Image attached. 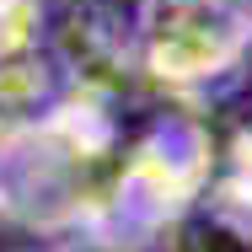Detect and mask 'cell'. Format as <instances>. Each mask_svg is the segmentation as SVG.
I'll use <instances>...</instances> for the list:
<instances>
[{
    "label": "cell",
    "instance_id": "obj_1",
    "mask_svg": "<svg viewBox=\"0 0 252 252\" xmlns=\"http://www.w3.org/2000/svg\"><path fill=\"white\" fill-rule=\"evenodd\" d=\"M247 49V16L225 0H151L145 59L166 81H199Z\"/></svg>",
    "mask_w": 252,
    "mask_h": 252
},
{
    "label": "cell",
    "instance_id": "obj_2",
    "mask_svg": "<svg viewBox=\"0 0 252 252\" xmlns=\"http://www.w3.org/2000/svg\"><path fill=\"white\" fill-rule=\"evenodd\" d=\"M145 11L151 0H59L54 49L75 75L113 81L145 43Z\"/></svg>",
    "mask_w": 252,
    "mask_h": 252
},
{
    "label": "cell",
    "instance_id": "obj_3",
    "mask_svg": "<svg viewBox=\"0 0 252 252\" xmlns=\"http://www.w3.org/2000/svg\"><path fill=\"white\" fill-rule=\"evenodd\" d=\"M81 252H113V247H81Z\"/></svg>",
    "mask_w": 252,
    "mask_h": 252
}]
</instances>
